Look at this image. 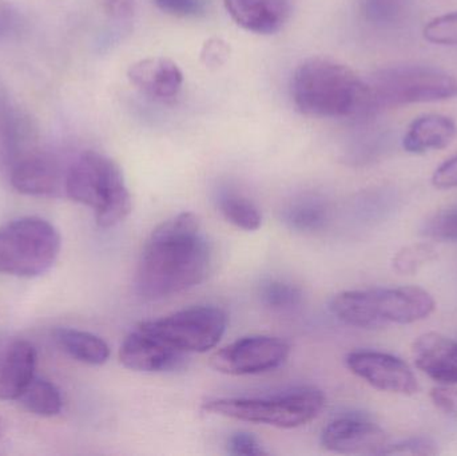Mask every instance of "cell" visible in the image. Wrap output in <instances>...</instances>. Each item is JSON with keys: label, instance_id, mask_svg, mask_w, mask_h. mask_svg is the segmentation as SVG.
Listing matches in <instances>:
<instances>
[{"label": "cell", "instance_id": "cell-18", "mask_svg": "<svg viewBox=\"0 0 457 456\" xmlns=\"http://www.w3.org/2000/svg\"><path fill=\"white\" fill-rule=\"evenodd\" d=\"M457 136L453 118L442 114H426L416 118L405 134L403 146L412 154L442 150L450 146Z\"/></svg>", "mask_w": 457, "mask_h": 456}, {"label": "cell", "instance_id": "cell-5", "mask_svg": "<svg viewBox=\"0 0 457 456\" xmlns=\"http://www.w3.org/2000/svg\"><path fill=\"white\" fill-rule=\"evenodd\" d=\"M370 115L381 109L445 101L457 96V79L445 70L420 64L386 67L368 79Z\"/></svg>", "mask_w": 457, "mask_h": 456}, {"label": "cell", "instance_id": "cell-24", "mask_svg": "<svg viewBox=\"0 0 457 456\" xmlns=\"http://www.w3.org/2000/svg\"><path fill=\"white\" fill-rule=\"evenodd\" d=\"M260 299L269 310L276 312H289L303 302V292L293 284L270 280L260 288Z\"/></svg>", "mask_w": 457, "mask_h": 456}, {"label": "cell", "instance_id": "cell-7", "mask_svg": "<svg viewBox=\"0 0 457 456\" xmlns=\"http://www.w3.org/2000/svg\"><path fill=\"white\" fill-rule=\"evenodd\" d=\"M58 229L40 217H21L0 227V273L32 278L45 275L61 252Z\"/></svg>", "mask_w": 457, "mask_h": 456}, {"label": "cell", "instance_id": "cell-27", "mask_svg": "<svg viewBox=\"0 0 457 456\" xmlns=\"http://www.w3.org/2000/svg\"><path fill=\"white\" fill-rule=\"evenodd\" d=\"M424 37L435 45L457 46V12L429 21L424 29Z\"/></svg>", "mask_w": 457, "mask_h": 456}, {"label": "cell", "instance_id": "cell-3", "mask_svg": "<svg viewBox=\"0 0 457 456\" xmlns=\"http://www.w3.org/2000/svg\"><path fill=\"white\" fill-rule=\"evenodd\" d=\"M64 190L75 203L96 211V221L104 229L122 222L131 211V195L118 163L93 150L83 152L70 165Z\"/></svg>", "mask_w": 457, "mask_h": 456}, {"label": "cell", "instance_id": "cell-28", "mask_svg": "<svg viewBox=\"0 0 457 456\" xmlns=\"http://www.w3.org/2000/svg\"><path fill=\"white\" fill-rule=\"evenodd\" d=\"M436 454H439V447H437L436 442L432 441L431 438H424V436L405 439V441L399 442V444H386L380 452V455L431 456Z\"/></svg>", "mask_w": 457, "mask_h": 456}, {"label": "cell", "instance_id": "cell-29", "mask_svg": "<svg viewBox=\"0 0 457 456\" xmlns=\"http://www.w3.org/2000/svg\"><path fill=\"white\" fill-rule=\"evenodd\" d=\"M155 7L168 15L177 18H197L204 15L208 2L206 0H154Z\"/></svg>", "mask_w": 457, "mask_h": 456}, {"label": "cell", "instance_id": "cell-23", "mask_svg": "<svg viewBox=\"0 0 457 456\" xmlns=\"http://www.w3.org/2000/svg\"><path fill=\"white\" fill-rule=\"evenodd\" d=\"M411 5L412 0H362V12L375 26L394 27L407 18Z\"/></svg>", "mask_w": 457, "mask_h": 456}, {"label": "cell", "instance_id": "cell-33", "mask_svg": "<svg viewBox=\"0 0 457 456\" xmlns=\"http://www.w3.org/2000/svg\"><path fill=\"white\" fill-rule=\"evenodd\" d=\"M228 55V47L227 43L222 42L221 39H211L206 42L203 48V54H201L206 66H220L224 63Z\"/></svg>", "mask_w": 457, "mask_h": 456}, {"label": "cell", "instance_id": "cell-13", "mask_svg": "<svg viewBox=\"0 0 457 456\" xmlns=\"http://www.w3.org/2000/svg\"><path fill=\"white\" fill-rule=\"evenodd\" d=\"M128 77L141 93L158 101L176 98L184 85V74L179 64L162 56L142 59L131 64Z\"/></svg>", "mask_w": 457, "mask_h": 456}, {"label": "cell", "instance_id": "cell-35", "mask_svg": "<svg viewBox=\"0 0 457 456\" xmlns=\"http://www.w3.org/2000/svg\"><path fill=\"white\" fill-rule=\"evenodd\" d=\"M5 433V423L4 420L0 418V438H2L3 435H4Z\"/></svg>", "mask_w": 457, "mask_h": 456}, {"label": "cell", "instance_id": "cell-34", "mask_svg": "<svg viewBox=\"0 0 457 456\" xmlns=\"http://www.w3.org/2000/svg\"><path fill=\"white\" fill-rule=\"evenodd\" d=\"M12 24V19L8 15L7 11L0 10V37L10 32Z\"/></svg>", "mask_w": 457, "mask_h": 456}, {"label": "cell", "instance_id": "cell-11", "mask_svg": "<svg viewBox=\"0 0 457 456\" xmlns=\"http://www.w3.org/2000/svg\"><path fill=\"white\" fill-rule=\"evenodd\" d=\"M388 444L386 431L362 418H340L322 431L321 446L327 452L346 455H380Z\"/></svg>", "mask_w": 457, "mask_h": 456}, {"label": "cell", "instance_id": "cell-1", "mask_svg": "<svg viewBox=\"0 0 457 456\" xmlns=\"http://www.w3.org/2000/svg\"><path fill=\"white\" fill-rule=\"evenodd\" d=\"M211 260L200 220L185 211L162 222L147 238L137 269V291L147 300L187 291L205 280Z\"/></svg>", "mask_w": 457, "mask_h": 456}, {"label": "cell", "instance_id": "cell-6", "mask_svg": "<svg viewBox=\"0 0 457 456\" xmlns=\"http://www.w3.org/2000/svg\"><path fill=\"white\" fill-rule=\"evenodd\" d=\"M325 396L316 388H297L268 398H221L204 403V411L255 425L297 428L319 417Z\"/></svg>", "mask_w": 457, "mask_h": 456}, {"label": "cell", "instance_id": "cell-10", "mask_svg": "<svg viewBox=\"0 0 457 456\" xmlns=\"http://www.w3.org/2000/svg\"><path fill=\"white\" fill-rule=\"evenodd\" d=\"M346 367L360 379L384 393L413 395L419 391L415 374L405 361L378 351H353L345 359Z\"/></svg>", "mask_w": 457, "mask_h": 456}, {"label": "cell", "instance_id": "cell-32", "mask_svg": "<svg viewBox=\"0 0 457 456\" xmlns=\"http://www.w3.org/2000/svg\"><path fill=\"white\" fill-rule=\"evenodd\" d=\"M432 184L437 189H453L457 187V155L445 161L436 169L432 177Z\"/></svg>", "mask_w": 457, "mask_h": 456}, {"label": "cell", "instance_id": "cell-4", "mask_svg": "<svg viewBox=\"0 0 457 456\" xmlns=\"http://www.w3.org/2000/svg\"><path fill=\"white\" fill-rule=\"evenodd\" d=\"M435 307L432 294L419 286L343 292L330 302V311L338 320L364 329L416 323L428 318Z\"/></svg>", "mask_w": 457, "mask_h": 456}, {"label": "cell", "instance_id": "cell-9", "mask_svg": "<svg viewBox=\"0 0 457 456\" xmlns=\"http://www.w3.org/2000/svg\"><path fill=\"white\" fill-rule=\"evenodd\" d=\"M289 355V343L279 337H242L217 351L212 356L211 366L217 372L231 377L257 375L278 369Z\"/></svg>", "mask_w": 457, "mask_h": 456}, {"label": "cell", "instance_id": "cell-8", "mask_svg": "<svg viewBox=\"0 0 457 456\" xmlns=\"http://www.w3.org/2000/svg\"><path fill=\"white\" fill-rule=\"evenodd\" d=\"M227 326L228 316L221 308L200 305L145 321L138 328L179 352L204 353L219 344Z\"/></svg>", "mask_w": 457, "mask_h": 456}, {"label": "cell", "instance_id": "cell-21", "mask_svg": "<svg viewBox=\"0 0 457 456\" xmlns=\"http://www.w3.org/2000/svg\"><path fill=\"white\" fill-rule=\"evenodd\" d=\"M217 206L227 221L239 229L253 232L261 227L262 216L253 201L241 193L224 189L217 195Z\"/></svg>", "mask_w": 457, "mask_h": 456}, {"label": "cell", "instance_id": "cell-25", "mask_svg": "<svg viewBox=\"0 0 457 456\" xmlns=\"http://www.w3.org/2000/svg\"><path fill=\"white\" fill-rule=\"evenodd\" d=\"M437 259V251L429 244L404 246L394 257V269L400 275H415L421 268Z\"/></svg>", "mask_w": 457, "mask_h": 456}, {"label": "cell", "instance_id": "cell-31", "mask_svg": "<svg viewBox=\"0 0 457 456\" xmlns=\"http://www.w3.org/2000/svg\"><path fill=\"white\" fill-rule=\"evenodd\" d=\"M431 401L440 411L457 417V390L453 386L443 385L432 388Z\"/></svg>", "mask_w": 457, "mask_h": 456}, {"label": "cell", "instance_id": "cell-16", "mask_svg": "<svg viewBox=\"0 0 457 456\" xmlns=\"http://www.w3.org/2000/svg\"><path fill=\"white\" fill-rule=\"evenodd\" d=\"M230 18L254 34L278 32L290 16L289 0H224Z\"/></svg>", "mask_w": 457, "mask_h": 456}, {"label": "cell", "instance_id": "cell-12", "mask_svg": "<svg viewBox=\"0 0 457 456\" xmlns=\"http://www.w3.org/2000/svg\"><path fill=\"white\" fill-rule=\"evenodd\" d=\"M120 361L123 367L136 372L176 371L184 364L185 353L154 339L137 328L123 340L120 348Z\"/></svg>", "mask_w": 457, "mask_h": 456}, {"label": "cell", "instance_id": "cell-19", "mask_svg": "<svg viewBox=\"0 0 457 456\" xmlns=\"http://www.w3.org/2000/svg\"><path fill=\"white\" fill-rule=\"evenodd\" d=\"M56 342L75 361L88 366H104L110 358L107 343L90 332L74 328H59Z\"/></svg>", "mask_w": 457, "mask_h": 456}, {"label": "cell", "instance_id": "cell-14", "mask_svg": "<svg viewBox=\"0 0 457 456\" xmlns=\"http://www.w3.org/2000/svg\"><path fill=\"white\" fill-rule=\"evenodd\" d=\"M413 361L424 374L442 385H457V343L437 332L421 335L412 345Z\"/></svg>", "mask_w": 457, "mask_h": 456}, {"label": "cell", "instance_id": "cell-17", "mask_svg": "<svg viewBox=\"0 0 457 456\" xmlns=\"http://www.w3.org/2000/svg\"><path fill=\"white\" fill-rule=\"evenodd\" d=\"M37 351L31 343L16 340L0 353V401H18L35 377Z\"/></svg>", "mask_w": 457, "mask_h": 456}, {"label": "cell", "instance_id": "cell-2", "mask_svg": "<svg viewBox=\"0 0 457 456\" xmlns=\"http://www.w3.org/2000/svg\"><path fill=\"white\" fill-rule=\"evenodd\" d=\"M290 96L298 112L320 118L370 117L367 82L345 64L303 61L293 72Z\"/></svg>", "mask_w": 457, "mask_h": 456}, {"label": "cell", "instance_id": "cell-26", "mask_svg": "<svg viewBox=\"0 0 457 456\" xmlns=\"http://www.w3.org/2000/svg\"><path fill=\"white\" fill-rule=\"evenodd\" d=\"M421 235L432 240L457 243V205L429 217L421 228Z\"/></svg>", "mask_w": 457, "mask_h": 456}, {"label": "cell", "instance_id": "cell-20", "mask_svg": "<svg viewBox=\"0 0 457 456\" xmlns=\"http://www.w3.org/2000/svg\"><path fill=\"white\" fill-rule=\"evenodd\" d=\"M329 219V209L322 198L303 195L293 200L282 211V221L289 229L298 233H314L321 230Z\"/></svg>", "mask_w": 457, "mask_h": 456}, {"label": "cell", "instance_id": "cell-22", "mask_svg": "<svg viewBox=\"0 0 457 456\" xmlns=\"http://www.w3.org/2000/svg\"><path fill=\"white\" fill-rule=\"evenodd\" d=\"M21 406L37 417H56L62 411L63 401L61 391L54 383L34 377L18 399Z\"/></svg>", "mask_w": 457, "mask_h": 456}, {"label": "cell", "instance_id": "cell-30", "mask_svg": "<svg viewBox=\"0 0 457 456\" xmlns=\"http://www.w3.org/2000/svg\"><path fill=\"white\" fill-rule=\"evenodd\" d=\"M228 452L230 455L260 456L268 452L261 446L257 438L247 433H237L228 438Z\"/></svg>", "mask_w": 457, "mask_h": 456}, {"label": "cell", "instance_id": "cell-15", "mask_svg": "<svg viewBox=\"0 0 457 456\" xmlns=\"http://www.w3.org/2000/svg\"><path fill=\"white\" fill-rule=\"evenodd\" d=\"M66 173L54 158L29 154L19 160L11 170V185L26 195H53L64 185Z\"/></svg>", "mask_w": 457, "mask_h": 456}]
</instances>
